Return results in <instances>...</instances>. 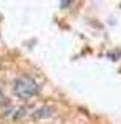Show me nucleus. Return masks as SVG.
Segmentation results:
<instances>
[{
    "mask_svg": "<svg viewBox=\"0 0 121 124\" xmlns=\"http://www.w3.org/2000/svg\"><path fill=\"white\" fill-rule=\"evenodd\" d=\"M0 99H2V91H0Z\"/></svg>",
    "mask_w": 121,
    "mask_h": 124,
    "instance_id": "nucleus-3",
    "label": "nucleus"
},
{
    "mask_svg": "<svg viewBox=\"0 0 121 124\" xmlns=\"http://www.w3.org/2000/svg\"><path fill=\"white\" fill-rule=\"evenodd\" d=\"M52 108H48V106H42V108H38L37 111L32 114L33 119H43V117H50L52 116Z\"/></svg>",
    "mask_w": 121,
    "mask_h": 124,
    "instance_id": "nucleus-2",
    "label": "nucleus"
},
{
    "mask_svg": "<svg viewBox=\"0 0 121 124\" xmlns=\"http://www.w3.org/2000/svg\"><path fill=\"white\" fill-rule=\"evenodd\" d=\"M40 91L38 83L30 76H20L13 85V93L20 99H30Z\"/></svg>",
    "mask_w": 121,
    "mask_h": 124,
    "instance_id": "nucleus-1",
    "label": "nucleus"
}]
</instances>
